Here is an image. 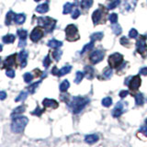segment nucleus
<instances>
[{
  "label": "nucleus",
  "mask_w": 147,
  "mask_h": 147,
  "mask_svg": "<svg viewBox=\"0 0 147 147\" xmlns=\"http://www.w3.org/2000/svg\"><path fill=\"white\" fill-rule=\"evenodd\" d=\"M27 96H28L27 92L26 91H22V92H20V94L16 98L15 101H16V102H18V101H23L24 99L27 98Z\"/></svg>",
  "instance_id": "nucleus-31"
},
{
  "label": "nucleus",
  "mask_w": 147,
  "mask_h": 147,
  "mask_svg": "<svg viewBox=\"0 0 147 147\" xmlns=\"http://www.w3.org/2000/svg\"><path fill=\"white\" fill-rule=\"evenodd\" d=\"M85 141L87 142V144H95L98 141V136L96 135V134H90V135H86L85 137Z\"/></svg>",
  "instance_id": "nucleus-17"
},
{
  "label": "nucleus",
  "mask_w": 147,
  "mask_h": 147,
  "mask_svg": "<svg viewBox=\"0 0 147 147\" xmlns=\"http://www.w3.org/2000/svg\"><path fill=\"white\" fill-rule=\"evenodd\" d=\"M89 102V99L87 98H83V96H75L69 103V107L72 109V111L75 114L80 113L87 103Z\"/></svg>",
  "instance_id": "nucleus-1"
},
{
  "label": "nucleus",
  "mask_w": 147,
  "mask_h": 147,
  "mask_svg": "<svg viewBox=\"0 0 147 147\" xmlns=\"http://www.w3.org/2000/svg\"><path fill=\"white\" fill-rule=\"evenodd\" d=\"M7 98V93L5 91H0V100H4Z\"/></svg>",
  "instance_id": "nucleus-49"
},
{
  "label": "nucleus",
  "mask_w": 147,
  "mask_h": 147,
  "mask_svg": "<svg viewBox=\"0 0 147 147\" xmlns=\"http://www.w3.org/2000/svg\"><path fill=\"white\" fill-rule=\"evenodd\" d=\"M119 3H121V1H119V0H115V1H113L112 3H110L109 5V6H108V9H113L115 7H117L119 5Z\"/></svg>",
  "instance_id": "nucleus-39"
},
{
  "label": "nucleus",
  "mask_w": 147,
  "mask_h": 147,
  "mask_svg": "<svg viewBox=\"0 0 147 147\" xmlns=\"http://www.w3.org/2000/svg\"><path fill=\"white\" fill-rule=\"evenodd\" d=\"M93 47H94V41H92V40H91V42H89V43L86 44L85 47L83 48V50H82L81 53L83 54V53H85L86 52H87V51H90V50H92V49H93Z\"/></svg>",
  "instance_id": "nucleus-35"
},
{
  "label": "nucleus",
  "mask_w": 147,
  "mask_h": 147,
  "mask_svg": "<svg viewBox=\"0 0 147 147\" xmlns=\"http://www.w3.org/2000/svg\"><path fill=\"white\" fill-rule=\"evenodd\" d=\"M15 15H16V14H14L13 11H9L7 14V17H6V25H10L11 21L14 20V18H15Z\"/></svg>",
  "instance_id": "nucleus-25"
},
{
  "label": "nucleus",
  "mask_w": 147,
  "mask_h": 147,
  "mask_svg": "<svg viewBox=\"0 0 147 147\" xmlns=\"http://www.w3.org/2000/svg\"><path fill=\"white\" fill-rule=\"evenodd\" d=\"M140 74L144 76H147V67H144L140 70Z\"/></svg>",
  "instance_id": "nucleus-51"
},
{
  "label": "nucleus",
  "mask_w": 147,
  "mask_h": 147,
  "mask_svg": "<svg viewBox=\"0 0 147 147\" xmlns=\"http://www.w3.org/2000/svg\"><path fill=\"white\" fill-rule=\"evenodd\" d=\"M109 20L111 23H116L118 21V15L115 13H112L111 15L109 16Z\"/></svg>",
  "instance_id": "nucleus-43"
},
{
  "label": "nucleus",
  "mask_w": 147,
  "mask_h": 147,
  "mask_svg": "<svg viewBox=\"0 0 147 147\" xmlns=\"http://www.w3.org/2000/svg\"><path fill=\"white\" fill-rule=\"evenodd\" d=\"M111 29H112V31H113V33L115 35H119L121 33V31H122L121 26H119V24H117V22L116 23H112Z\"/></svg>",
  "instance_id": "nucleus-23"
},
{
  "label": "nucleus",
  "mask_w": 147,
  "mask_h": 147,
  "mask_svg": "<svg viewBox=\"0 0 147 147\" xmlns=\"http://www.w3.org/2000/svg\"><path fill=\"white\" fill-rule=\"evenodd\" d=\"M26 20V16L25 14H17L15 15V18H14V21H15L16 24L18 25H21L25 22Z\"/></svg>",
  "instance_id": "nucleus-15"
},
{
  "label": "nucleus",
  "mask_w": 147,
  "mask_h": 147,
  "mask_svg": "<svg viewBox=\"0 0 147 147\" xmlns=\"http://www.w3.org/2000/svg\"><path fill=\"white\" fill-rule=\"evenodd\" d=\"M123 63V56L119 53H115L109 57V64L111 68H118Z\"/></svg>",
  "instance_id": "nucleus-6"
},
{
  "label": "nucleus",
  "mask_w": 147,
  "mask_h": 147,
  "mask_svg": "<svg viewBox=\"0 0 147 147\" xmlns=\"http://www.w3.org/2000/svg\"><path fill=\"white\" fill-rule=\"evenodd\" d=\"M103 38V33L102 32H96V33H93L91 35L90 39L92 41H96V40H100Z\"/></svg>",
  "instance_id": "nucleus-28"
},
{
  "label": "nucleus",
  "mask_w": 147,
  "mask_h": 147,
  "mask_svg": "<svg viewBox=\"0 0 147 147\" xmlns=\"http://www.w3.org/2000/svg\"><path fill=\"white\" fill-rule=\"evenodd\" d=\"M136 50L142 57H147V44L145 41V37L142 36L136 42Z\"/></svg>",
  "instance_id": "nucleus-7"
},
{
  "label": "nucleus",
  "mask_w": 147,
  "mask_h": 147,
  "mask_svg": "<svg viewBox=\"0 0 147 147\" xmlns=\"http://www.w3.org/2000/svg\"><path fill=\"white\" fill-rule=\"evenodd\" d=\"M48 10H49V6H48V4H46V3L40 4L36 7V11L40 14H44L46 12H48Z\"/></svg>",
  "instance_id": "nucleus-19"
},
{
  "label": "nucleus",
  "mask_w": 147,
  "mask_h": 147,
  "mask_svg": "<svg viewBox=\"0 0 147 147\" xmlns=\"http://www.w3.org/2000/svg\"><path fill=\"white\" fill-rule=\"evenodd\" d=\"M69 86H70V83L68 82V80H63L60 85V90L62 92H65L69 88Z\"/></svg>",
  "instance_id": "nucleus-27"
},
{
  "label": "nucleus",
  "mask_w": 147,
  "mask_h": 147,
  "mask_svg": "<svg viewBox=\"0 0 147 147\" xmlns=\"http://www.w3.org/2000/svg\"><path fill=\"white\" fill-rule=\"evenodd\" d=\"M34 1H36V2H38V1H40V0H34Z\"/></svg>",
  "instance_id": "nucleus-54"
},
{
  "label": "nucleus",
  "mask_w": 147,
  "mask_h": 147,
  "mask_svg": "<svg viewBox=\"0 0 147 147\" xmlns=\"http://www.w3.org/2000/svg\"><path fill=\"white\" fill-rule=\"evenodd\" d=\"M71 70H72V66L71 65H65V66H63L62 69H60V70L58 69L57 76H63L64 75H66V74H68Z\"/></svg>",
  "instance_id": "nucleus-18"
},
{
  "label": "nucleus",
  "mask_w": 147,
  "mask_h": 147,
  "mask_svg": "<svg viewBox=\"0 0 147 147\" xmlns=\"http://www.w3.org/2000/svg\"><path fill=\"white\" fill-rule=\"evenodd\" d=\"M93 5V0H82L81 6L84 9H88Z\"/></svg>",
  "instance_id": "nucleus-26"
},
{
  "label": "nucleus",
  "mask_w": 147,
  "mask_h": 147,
  "mask_svg": "<svg viewBox=\"0 0 147 147\" xmlns=\"http://www.w3.org/2000/svg\"><path fill=\"white\" fill-rule=\"evenodd\" d=\"M42 105L45 108H52V109H57L58 108V102L54 99H50V98H45L42 101Z\"/></svg>",
  "instance_id": "nucleus-13"
},
{
  "label": "nucleus",
  "mask_w": 147,
  "mask_h": 147,
  "mask_svg": "<svg viewBox=\"0 0 147 147\" xmlns=\"http://www.w3.org/2000/svg\"><path fill=\"white\" fill-rule=\"evenodd\" d=\"M2 50H3V47H2V45L0 44V52H2Z\"/></svg>",
  "instance_id": "nucleus-53"
},
{
  "label": "nucleus",
  "mask_w": 147,
  "mask_h": 147,
  "mask_svg": "<svg viewBox=\"0 0 147 147\" xmlns=\"http://www.w3.org/2000/svg\"><path fill=\"white\" fill-rule=\"evenodd\" d=\"M65 34H66V40L68 41H75L79 39L78 30L74 24H70L65 28Z\"/></svg>",
  "instance_id": "nucleus-5"
},
{
  "label": "nucleus",
  "mask_w": 147,
  "mask_h": 147,
  "mask_svg": "<svg viewBox=\"0 0 147 147\" xmlns=\"http://www.w3.org/2000/svg\"><path fill=\"white\" fill-rule=\"evenodd\" d=\"M62 54H63V52L60 50H56V51H54V52H53V56L55 61H59V60L61 59Z\"/></svg>",
  "instance_id": "nucleus-36"
},
{
  "label": "nucleus",
  "mask_w": 147,
  "mask_h": 147,
  "mask_svg": "<svg viewBox=\"0 0 147 147\" xmlns=\"http://www.w3.org/2000/svg\"><path fill=\"white\" fill-rule=\"evenodd\" d=\"M51 63H52V61H51L50 56H49V55H47V56L45 57L44 61H43V66H44L45 68H48V67L50 66Z\"/></svg>",
  "instance_id": "nucleus-40"
},
{
  "label": "nucleus",
  "mask_w": 147,
  "mask_h": 147,
  "mask_svg": "<svg viewBox=\"0 0 147 147\" xmlns=\"http://www.w3.org/2000/svg\"><path fill=\"white\" fill-rule=\"evenodd\" d=\"M27 58H28V53L27 51L23 50L18 53V59L20 61V66L21 67H25L27 64Z\"/></svg>",
  "instance_id": "nucleus-14"
},
{
  "label": "nucleus",
  "mask_w": 147,
  "mask_h": 147,
  "mask_svg": "<svg viewBox=\"0 0 147 147\" xmlns=\"http://www.w3.org/2000/svg\"><path fill=\"white\" fill-rule=\"evenodd\" d=\"M136 6V0H127L125 3V7L127 11H131Z\"/></svg>",
  "instance_id": "nucleus-21"
},
{
  "label": "nucleus",
  "mask_w": 147,
  "mask_h": 147,
  "mask_svg": "<svg viewBox=\"0 0 147 147\" xmlns=\"http://www.w3.org/2000/svg\"><path fill=\"white\" fill-rule=\"evenodd\" d=\"M106 11L107 10H106V8L103 6H101L98 9H96V10L94 11V13L92 14V20H93L95 25H98L99 23L105 22L106 15H107Z\"/></svg>",
  "instance_id": "nucleus-3"
},
{
  "label": "nucleus",
  "mask_w": 147,
  "mask_h": 147,
  "mask_svg": "<svg viewBox=\"0 0 147 147\" xmlns=\"http://www.w3.org/2000/svg\"><path fill=\"white\" fill-rule=\"evenodd\" d=\"M83 77H84V74H83L82 72H77L76 73V76L75 83H76V84H79V83L82 81Z\"/></svg>",
  "instance_id": "nucleus-37"
},
{
  "label": "nucleus",
  "mask_w": 147,
  "mask_h": 147,
  "mask_svg": "<svg viewBox=\"0 0 147 147\" xmlns=\"http://www.w3.org/2000/svg\"><path fill=\"white\" fill-rule=\"evenodd\" d=\"M32 78H33V76H32L31 74H30V73H26L24 75V81L26 83H30L31 80H32Z\"/></svg>",
  "instance_id": "nucleus-41"
},
{
  "label": "nucleus",
  "mask_w": 147,
  "mask_h": 147,
  "mask_svg": "<svg viewBox=\"0 0 147 147\" xmlns=\"http://www.w3.org/2000/svg\"><path fill=\"white\" fill-rule=\"evenodd\" d=\"M140 132H142L144 136H147V126H142L140 129Z\"/></svg>",
  "instance_id": "nucleus-48"
},
{
  "label": "nucleus",
  "mask_w": 147,
  "mask_h": 147,
  "mask_svg": "<svg viewBox=\"0 0 147 147\" xmlns=\"http://www.w3.org/2000/svg\"><path fill=\"white\" fill-rule=\"evenodd\" d=\"M80 16V11L78 10V9L76 8L75 11H74V13H73V15H72V18H74V20H76V18H77L78 17Z\"/></svg>",
  "instance_id": "nucleus-46"
},
{
  "label": "nucleus",
  "mask_w": 147,
  "mask_h": 147,
  "mask_svg": "<svg viewBox=\"0 0 147 147\" xmlns=\"http://www.w3.org/2000/svg\"><path fill=\"white\" fill-rule=\"evenodd\" d=\"M135 101H136V105L137 106H142L144 102V96H142L141 93H138L135 96Z\"/></svg>",
  "instance_id": "nucleus-24"
},
{
  "label": "nucleus",
  "mask_w": 147,
  "mask_h": 147,
  "mask_svg": "<svg viewBox=\"0 0 147 147\" xmlns=\"http://www.w3.org/2000/svg\"><path fill=\"white\" fill-rule=\"evenodd\" d=\"M85 75L87 79H92L94 77V69L91 66H86L85 67Z\"/></svg>",
  "instance_id": "nucleus-20"
},
{
  "label": "nucleus",
  "mask_w": 147,
  "mask_h": 147,
  "mask_svg": "<svg viewBox=\"0 0 147 147\" xmlns=\"http://www.w3.org/2000/svg\"><path fill=\"white\" fill-rule=\"evenodd\" d=\"M6 74H7V76L10 77V78H14V77H15V71L12 70V69H10V68H9L8 70L7 71Z\"/></svg>",
  "instance_id": "nucleus-45"
},
{
  "label": "nucleus",
  "mask_w": 147,
  "mask_h": 147,
  "mask_svg": "<svg viewBox=\"0 0 147 147\" xmlns=\"http://www.w3.org/2000/svg\"><path fill=\"white\" fill-rule=\"evenodd\" d=\"M125 109H126V102H118L116 107L112 110V116L115 118L119 117L125 111Z\"/></svg>",
  "instance_id": "nucleus-10"
},
{
  "label": "nucleus",
  "mask_w": 147,
  "mask_h": 147,
  "mask_svg": "<svg viewBox=\"0 0 147 147\" xmlns=\"http://www.w3.org/2000/svg\"><path fill=\"white\" fill-rule=\"evenodd\" d=\"M145 123L147 124V119H146V121H145Z\"/></svg>",
  "instance_id": "nucleus-55"
},
{
  "label": "nucleus",
  "mask_w": 147,
  "mask_h": 147,
  "mask_svg": "<svg viewBox=\"0 0 147 147\" xmlns=\"http://www.w3.org/2000/svg\"><path fill=\"white\" fill-rule=\"evenodd\" d=\"M38 21L40 23V25L43 28V29L47 30L48 32H52L55 27V23L56 20H53L52 18L46 17V18H39Z\"/></svg>",
  "instance_id": "nucleus-4"
},
{
  "label": "nucleus",
  "mask_w": 147,
  "mask_h": 147,
  "mask_svg": "<svg viewBox=\"0 0 147 147\" xmlns=\"http://www.w3.org/2000/svg\"><path fill=\"white\" fill-rule=\"evenodd\" d=\"M112 104V99L109 98V96H107V98H105L102 99V105L104 106V107L106 108H109L110 107Z\"/></svg>",
  "instance_id": "nucleus-34"
},
{
  "label": "nucleus",
  "mask_w": 147,
  "mask_h": 147,
  "mask_svg": "<svg viewBox=\"0 0 147 147\" xmlns=\"http://www.w3.org/2000/svg\"><path fill=\"white\" fill-rule=\"evenodd\" d=\"M16 58H17V54L14 53L10 56H8L6 60H5V62L3 63V67L4 68H10L12 67L13 65H16Z\"/></svg>",
  "instance_id": "nucleus-12"
},
{
  "label": "nucleus",
  "mask_w": 147,
  "mask_h": 147,
  "mask_svg": "<svg viewBox=\"0 0 147 147\" xmlns=\"http://www.w3.org/2000/svg\"><path fill=\"white\" fill-rule=\"evenodd\" d=\"M26 45V40H20L18 42V47H24Z\"/></svg>",
  "instance_id": "nucleus-52"
},
{
  "label": "nucleus",
  "mask_w": 147,
  "mask_h": 147,
  "mask_svg": "<svg viewBox=\"0 0 147 147\" xmlns=\"http://www.w3.org/2000/svg\"><path fill=\"white\" fill-rule=\"evenodd\" d=\"M40 84V82H37V83H34V84H32L30 86H29V90H30V93L33 94L37 89V86H38Z\"/></svg>",
  "instance_id": "nucleus-38"
},
{
  "label": "nucleus",
  "mask_w": 147,
  "mask_h": 147,
  "mask_svg": "<svg viewBox=\"0 0 147 147\" xmlns=\"http://www.w3.org/2000/svg\"><path fill=\"white\" fill-rule=\"evenodd\" d=\"M17 34H18V37H20V40H26V37H27V35H28V32H27L26 30H22V29H20V30H18Z\"/></svg>",
  "instance_id": "nucleus-30"
},
{
  "label": "nucleus",
  "mask_w": 147,
  "mask_h": 147,
  "mask_svg": "<svg viewBox=\"0 0 147 147\" xmlns=\"http://www.w3.org/2000/svg\"><path fill=\"white\" fill-rule=\"evenodd\" d=\"M104 55H105V53L103 51H99V50L95 51V52H93L90 54V62L93 64L98 63L100 61H102V59L104 58Z\"/></svg>",
  "instance_id": "nucleus-9"
},
{
  "label": "nucleus",
  "mask_w": 147,
  "mask_h": 147,
  "mask_svg": "<svg viewBox=\"0 0 147 147\" xmlns=\"http://www.w3.org/2000/svg\"><path fill=\"white\" fill-rule=\"evenodd\" d=\"M0 63H1V58H0Z\"/></svg>",
  "instance_id": "nucleus-56"
},
{
  "label": "nucleus",
  "mask_w": 147,
  "mask_h": 147,
  "mask_svg": "<svg viewBox=\"0 0 147 147\" xmlns=\"http://www.w3.org/2000/svg\"><path fill=\"white\" fill-rule=\"evenodd\" d=\"M141 86V78L139 76H134L131 77V79L129 84V88L131 91H135L140 87Z\"/></svg>",
  "instance_id": "nucleus-11"
},
{
  "label": "nucleus",
  "mask_w": 147,
  "mask_h": 147,
  "mask_svg": "<svg viewBox=\"0 0 147 147\" xmlns=\"http://www.w3.org/2000/svg\"><path fill=\"white\" fill-rule=\"evenodd\" d=\"M43 35H44L43 28L41 26L35 27L30 33V40L33 41V42H37V41H39L41 38H42Z\"/></svg>",
  "instance_id": "nucleus-8"
},
{
  "label": "nucleus",
  "mask_w": 147,
  "mask_h": 147,
  "mask_svg": "<svg viewBox=\"0 0 147 147\" xmlns=\"http://www.w3.org/2000/svg\"><path fill=\"white\" fill-rule=\"evenodd\" d=\"M128 94H129V92L127 90H122L121 91V93H119V96H121V98H125L126 96H128Z\"/></svg>",
  "instance_id": "nucleus-50"
},
{
  "label": "nucleus",
  "mask_w": 147,
  "mask_h": 147,
  "mask_svg": "<svg viewBox=\"0 0 147 147\" xmlns=\"http://www.w3.org/2000/svg\"><path fill=\"white\" fill-rule=\"evenodd\" d=\"M73 7H74V4H72V3H66V4L63 6V14H68V13H70L71 10L73 9Z\"/></svg>",
  "instance_id": "nucleus-29"
},
{
  "label": "nucleus",
  "mask_w": 147,
  "mask_h": 147,
  "mask_svg": "<svg viewBox=\"0 0 147 147\" xmlns=\"http://www.w3.org/2000/svg\"><path fill=\"white\" fill-rule=\"evenodd\" d=\"M112 76V70L111 68H105V70L103 72V76L104 78H106V79H109L110 77H111Z\"/></svg>",
  "instance_id": "nucleus-33"
},
{
  "label": "nucleus",
  "mask_w": 147,
  "mask_h": 147,
  "mask_svg": "<svg viewBox=\"0 0 147 147\" xmlns=\"http://www.w3.org/2000/svg\"><path fill=\"white\" fill-rule=\"evenodd\" d=\"M24 110H25V107H24V106H20V107H18L17 109H14V111H13L11 116L14 118V117L16 116V115H18V114L22 113L23 111H24Z\"/></svg>",
  "instance_id": "nucleus-32"
},
{
  "label": "nucleus",
  "mask_w": 147,
  "mask_h": 147,
  "mask_svg": "<svg viewBox=\"0 0 147 147\" xmlns=\"http://www.w3.org/2000/svg\"><path fill=\"white\" fill-rule=\"evenodd\" d=\"M44 111V109H40V108H37L33 112H31L32 115H36V116H40L41 113Z\"/></svg>",
  "instance_id": "nucleus-44"
},
{
  "label": "nucleus",
  "mask_w": 147,
  "mask_h": 147,
  "mask_svg": "<svg viewBox=\"0 0 147 147\" xmlns=\"http://www.w3.org/2000/svg\"><path fill=\"white\" fill-rule=\"evenodd\" d=\"M29 122V119L27 117H16L13 119V121L11 123V130L14 133H21L26 127V125Z\"/></svg>",
  "instance_id": "nucleus-2"
},
{
  "label": "nucleus",
  "mask_w": 147,
  "mask_h": 147,
  "mask_svg": "<svg viewBox=\"0 0 147 147\" xmlns=\"http://www.w3.org/2000/svg\"><path fill=\"white\" fill-rule=\"evenodd\" d=\"M63 45V42L60 40H51L48 41V46L50 48H53V49H57L59 47H61V46Z\"/></svg>",
  "instance_id": "nucleus-16"
},
{
  "label": "nucleus",
  "mask_w": 147,
  "mask_h": 147,
  "mask_svg": "<svg viewBox=\"0 0 147 147\" xmlns=\"http://www.w3.org/2000/svg\"><path fill=\"white\" fill-rule=\"evenodd\" d=\"M2 40L5 43H13L14 41H15V36L12 35V34L6 35L2 38Z\"/></svg>",
  "instance_id": "nucleus-22"
},
{
  "label": "nucleus",
  "mask_w": 147,
  "mask_h": 147,
  "mask_svg": "<svg viewBox=\"0 0 147 147\" xmlns=\"http://www.w3.org/2000/svg\"><path fill=\"white\" fill-rule=\"evenodd\" d=\"M129 36H130L131 38H132V39L137 38V36H138V32H137V30H136L135 29H131V30H130V32H129Z\"/></svg>",
  "instance_id": "nucleus-42"
},
{
  "label": "nucleus",
  "mask_w": 147,
  "mask_h": 147,
  "mask_svg": "<svg viewBox=\"0 0 147 147\" xmlns=\"http://www.w3.org/2000/svg\"><path fill=\"white\" fill-rule=\"evenodd\" d=\"M121 45H124V46H127L129 44V40L126 37H122L121 39Z\"/></svg>",
  "instance_id": "nucleus-47"
}]
</instances>
